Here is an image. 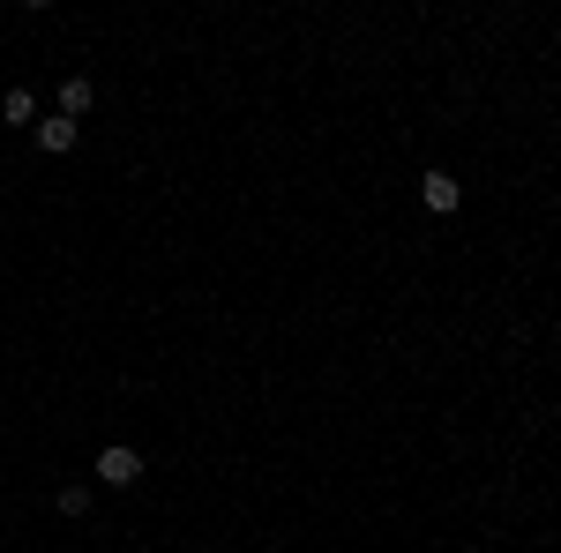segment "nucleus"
Listing matches in <instances>:
<instances>
[{
  "mask_svg": "<svg viewBox=\"0 0 561 553\" xmlns=\"http://www.w3.org/2000/svg\"><path fill=\"white\" fill-rule=\"evenodd\" d=\"M98 479L105 486H135L142 479V457H135L128 441H113V449H98Z\"/></svg>",
  "mask_w": 561,
  "mask_h": 553,
  "instance_id": "obj_1",
  "label": "nucleus"
},
{
  "mask_svg": "<svg viewBox=\"0 0 561 553\" xmlns=\"http://www.w3.org/2000/svg\"><path fill=\"white\" fill-rule=\"evenodd\" d=\"M31 135H38V150H45V158H68V150H76V135H83V128L53 113V120H38V128H31Z\"/></svg>",
  "mask_w": 561,
  "mask_h": 553,
  "instance_id": "obj_4",
  "label": "nucleus"
},
{
  "mask_svg": "<svg viewBox=\"0 0 561 553\" xmlns=\"http://www.w3.org/2000/svg\"><path fill=\"white\" fill-rule=\"evenodd\" d=\"M60 516H90V486H60Z\"/></svg>",
  "mask_w": 561,
  "mask_h": 553,
  "instance_id": "obj_6",
  "label": "nucleus"
},
{
  "mask_svg": "<svg viewBox=\"0 0 561 553\" xmlns=\"http://www.w3.org/2000/svg\"><path fill=\"white\" fill-rule=\"evenodd\" d=\"M0 120H8V128H38V97H31V90H8V97H0Z\"/></svg>",
  "mask_w": 561,
  "mask_h": 553,
  "instance_id": "obj_5",
  "label": "nucleus"
},
{
  "mask_svg": "<svg viewBox=\"0 0 561 553\" xmlns=\"http://www.w3.org/2000/svg\"><path fill=\"white\" fill-rule=\"evenodd\" d=\"M90 105H98V83H90V76H68V83H60V120H76V128H83Z\"/></svg>",
  "mask_w": 561,
  "mask_h": 553,
  "instance_id": "obj_3",
  "label": "nucleus"
},
{
  "mask_svg": "<svg viewBox=\"0 0 561 553\" xmlns=\"http://www.w3.org/2000/svg\"><path fill=\"white\" fill-rule=\"evenodd\" d=\"M420 203H427L434 217H449L457 203H465V187H457V172H427V180H420Z\"/></svg>",
  "mask_w": 561,
  "mask_h": 553,
  "instance_id": "obj_2",
  "label": "nucleus"
}]
</instances>
